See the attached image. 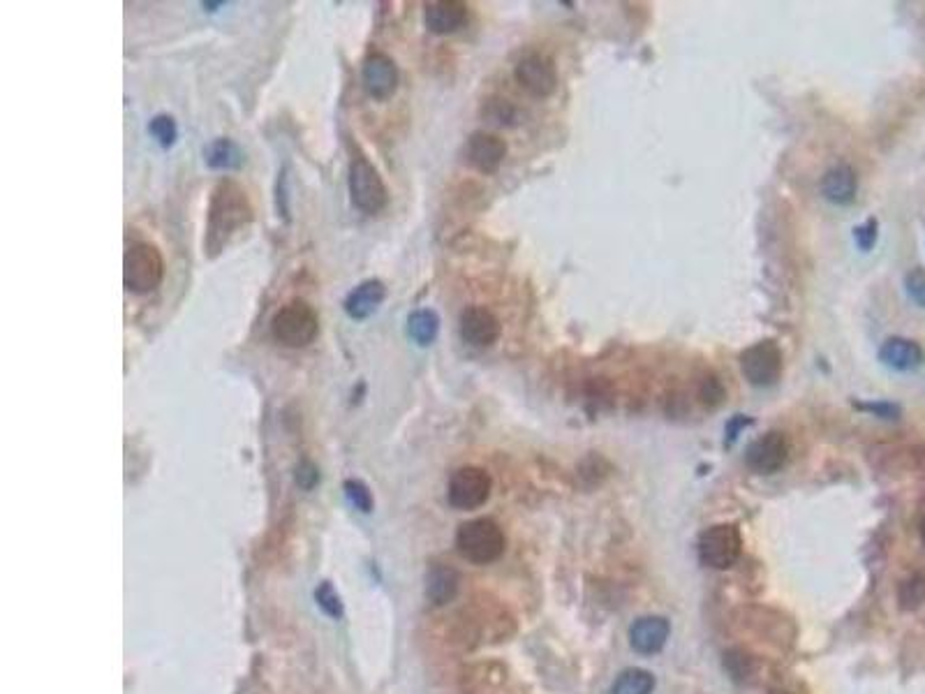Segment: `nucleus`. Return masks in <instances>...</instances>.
Instances as JSON below:
<instances>
[{"mask_svg": "<svg viewBox=\"0 0 925 694\" xmlns=\"http://www.w3.org/2000/svg\"><path fill=\"white\" fill-rule=\"evenodd\" d=\"M463 158L472 169H477V172L493 174L498 172L500 165L507 158V144L505 139L493 135V132H472L468 142H465Z\"/></svg>", "mask_w": 925, "mask_h": 694, "instance_id": "12", "label": "nucleus"}, {"mask_svg": "<svg viewBox=\"0 0 925 694\" xmlns=\"http://www.w3.org/2000/svg\"><path fill=\"white\" fill-rule=\"evenodd\" d=\"M317 331H320V320H317L315 308L303 299L287 301L271 320V336L290 350L308 347L315 341Z\"/></svg>", "mask_w": 925, "mask_h": 694, "instance_id": "2", "label": "nucleus"}, {"mask_svg": "<svg viewBox=\"0 0 925 694\" xmlns=\"http://www.w3.org/2000/svg\"><path fill=\"white\" fill-rule=\"evenodd\" d=\"M500 320L484 306H470L461 313V338L472 347L486 350L500 338Z\"/></svg>", "mask_w": 925, "mask_h": 694, "instance_id": "13", "label": "nucleus"}, {"mask_svg": "<svg viewBox=\"0 0 925 694\" xmlns=\"http://www.w3.org/2000/svg\"><path fill=\"white\" fill-rule=\"evenodd\" d=\"M898 604L902 611H914L925 604V572H914L898 588Z\"/></svg>", "mask_w": 925, "mask_h": 694, "instance_id": "23", "label": "nucleus"}, {"mask_svg": "<svg viewBox=\"0 0 925 694\" xmlns=\"http://www.w3.org/2000/svg\"><path fill=\"white\" fill-rule=\"evenodd\" d=\"M486 116L491 118V123L505 125L514 121V109L507 100H491L486 105Z\"/></svg>", "mask_w": 925, "mask_h": 694, "instance_id": "30", "label": "nucleus"}, {"mask_svg": "<svg viewBox=\"0 0 925 694\" xmlns=\"http://www.w3.org/2000/svg\"><path fill=\"white\" fill-rule=\"evenodd\" d=\"M879 361H882L886 368H891V371L912 373L916 368L923 366L925 352L919 343L912 341V338L893 336L879 347Z\"/></svg>", "mask_w": 925, "mask_h": 694, "instance_id": "16", "label": "nucleus"}, {"mask_svg": "<svg viewBox=\"0 0 925 694\" xmlns=\"http://www.w3.org/2000/svg\"><path fill=\"white\" fill-rule=\"evenodd\" d=\"M740 373L752 387H771L782 375V350L775 341H759L740 352Z\"/></svg>", "mask_w": 925, "mask_h": 694, "instance_id": "8", "label": "nucleus"}, {"mask_svg": "<svg viewBox=\"0 0 925 694\" xmlns=\"http://www.w3.org/2000/svg\"><path fill=\"white\" fill-rule=\"evenodd\" d=\"M750 424H752V419H747L743 415H736L734 419H731V422L727 424V428H724V433H727V438H724V445H727V447L734 445L740 431H743V428L750 426Z\"/></svg>", "mask_w": 925, "mask_h": 694, "instance_id": "33", "label": "nucleus"}, {"mask_svg": "<svg viewBox=\"0 0 925 694\" xmlns=\"http://www.w3.org/2000/svg\"><path fill=\"white\" fill-rule=\"evenodd\" d=\"M789 459V440L784 433L771 431L764 433L747 447L745 463L747 468L759 472V475H773Z\"/></svg>", "mask_w": 925, "mask_h": 694, "instance_id": "11", "label": "nucleus"}, {"mask_svg": "<svg viewBox=\"0 0 925 694\" xmlns=\"http://www.w3.org/2000/svg\"><path fill=\"white\" fill-rule=\"evenodd\" d=\"M921 540L925 542V519H923V523H921Z\"/></svg>", "mask_w": 925, "mask_h": 694, "instance_id": "35", "label": "nucleus"}, {"mask_svg": "<svg viewBox=\"0 0 925 694\" xmlns=\"http://www.w3.org/2000/svg\"><path fill=\"white\" fill-rule=\"evenodd\" d=\"M491 491H493V479L484 468H477V465H463V468H458L449 479L447 498H449V505L454 509H461V512H472V509H479L481 505H486V500L491 498Z\"/></svg>", "mask_w": 925, "mask_h": 694, "instance_id": "7", "label": "nucleus"}, {"mask_svg": "<svg viewBox=\"0 0 925 694\" xmlns=\"http://www.w3.org/2000/svg\"><path fill=\"white\" fill-rule=\"evenodd\" d=\"M724 669H727V674L734 678L736 683H745L750 681L754 671H757V662H754V657L743 651V648H731V651L724 653Z\"/></svg>", "mask_w": 925, "mask_h": 694, "instance_id": "24", "label": "nucleus"}, {"mask_svg": "<svg viewBox=\"0 0 925 694\" xmlns=\"http://www.w3.org/2000/svg\"><path fill=\"white\" fill-rule=\"evenodd\" d=\"M345 496L352 502L354 507L361 509V512H373V496H370L368 486L364 482H357V479H347L345 482Z\"/></svg>", "mask_w": 925, "mask_h": 694, "instance_id": "26", "label": "nucleus"}, {"mask_svg": "<svg viewBox=\"0 0 925 694\" xmlns=\"http://www.w3.org/2000/svg\"><path fill=\"white\" fill-rule=\"evenodd\" d=\"M315 600L324 611H327L331 618L343 616V602H340V597H338L336 590H333L331 583H322V586L317 588Z\"/></svg>", "mask_w": 925, "mask_h": 694, "instance_id": "27", "label": "nucleus"}, {"mask_svg": "<svg viewBox=\"0 0 925 694\" xmlns=\"http://www.w3.org/2000/svg\"><path fill=\"white\" fill-rule=\"evenodd\" d=\"M458 553L472 565H491L505 553V533L493 519H472L456 533Z\"/></svg>", "mask_w": 925, "mask_h": 694, "instance_id": "3", "label": "nucleus"}, {"mask_svg": "<svg viewBox=\"0 0 925 694\" xmlns=\"http://www.w3.org/2000/svg\"><path fill=\"white\" fill-rule=\"evenodd\" d=\"M514 77L532 98H549L558 86V70L553 58L544 51H525L514 65Z\"/></svg>", "mask_w": 925, "mask_h": 694, "instance_id": "9", "label": "nucleus"}, {"mask_svg": "<svg viewBox=\"0 0 925 694\" xmlns=\"http://www.w3.org/2000/svg\"><path fill=\"white\" fill-rule=\"evenodd\" d=\"M879 225H877V220L875 218H868L865 220L863 225H858L856 230H854V241H856V246L865 250V253H868V250H872V246H875L877 243V236H879Z\"/></svg>", "mask_w": 925, "mask_h": 694, "instance_id": "29", "label": "nucleus"}, {"mask_svg": "<svg viewBox=\"0 0 925 694\" xmlns=\"http://www.w3.org/2000/svg\"><path fill=\"white\" fill-rule=\"evenodd\" d=\"M165 278V260L153 243L135 241L125 250L123 283L132 294H151Z\"/></svg>", "mask_w": 925, "mask_h": 694, "instance_id": "4", "label": "nucleus"}, {"mask_svg": "<svg viewBox=\"0 0 925 694\" xmlns=\"http://www.w3.org/2000/svg\"><path fill=\"white\" fill-rule=\"evenodd\" d=\"M819 190H821V197L835 206L851 204L858 193V176L854 172V167L847 165V162H840V165L831 167L824 176H821Z\"/></svg>", "mask_w": 925, "mask_h": 694, "instance_id": "17", "label": "nucleus"}, {"mask_svg": "<svg viewBox=\"0 0 925 694\" xmlns=\"http://www.w3.org/2000/svg\"><path fill=\"white\" fill-rule=\"evenodd\" d=\"M296 482H299L303 489H313V486L317 484V468L313 463H308V461H303L299 465V470H296Z\"/></svg>", "mask_w": 925, "mask_h": 694, "instance_id": "34", "label": "nucleus"}, {"mask_svg": "<svg viewBox=\"0 0 925 694\" xmlns=\"http://www.w3.org/2000/svg\"><path fill=\"white\" fill-rule=\"evenodd\" d=\"M458 572L447 565H433L426 574V597L435 607H444L458 593Z\"/></svg>", "mask_w": 925, "mask_h": 694, "instance_id": "19", "label": "nucleus"}, {"mask_svg": "<svg viewBox=\"0 0 925 694\" xmlns=\"http://www.w3.org/2000/svg\"><path fill=\"white\" fill-rule=\"evenodd\" d=\"M701 401L710 405V408H715V405H720L722 403V398H724V387H722V382L717 380V378H706L701 382Z\"/></svg>", "mask_w": 925, "mask_h": 694, "instance_id": "31", "label": "nucleus"}, {"mask_svg": "<svg viewBox=\"0 0 925 694\" xmlns=\"http://www.w3.org/2000/svg\"><path fill=\"white\" fill-rule=\"evenodd\" d=\"M361 81L370 98L375 100H389L396 93L398 81H401V72L391 56L384 51H370L361 65Z\"/></svg>", "mask_w": 925, "mask_h": 694, "instance_id": "10", "label": "nucleus"}, {"mask_svg": "<svg viewBox=\"0 0 925 694\" xmlns=\"http://www.w3.org/2000/svg\"><path fill=\"white\" fill-rule=\"evenodd\" d=\"M470 19L468 5L461 0H435L424 5V24L435 35H451L465 28Z\"/></svg>", "mask_w": 925, "mask_h": 694, "instance_id": "15", "label": "nucleus"}, {"mask_svg": "<svg viewBox=\"0 0 925 694\" xmlns=\"http://www.w3.org/2000/svg\"><path fill=\"white\" fill-rule=\"evenodd\" d=\"M253 223V204L239 183L232 179L218 181L213 188L209 202V218H206V253L209 257L220 255L227 243L236 234Z\"/></svg>", "mask_w": 925, "mask_h": 694, "instance_id": "1", "label": "nucleus"}, {"mask_svg": "<svg viewBox=\"0 0 925 694\" xmlns=\"http://www.w3.org/2000/svg\"><path fill=\"white\" fill-rule=\"evenodd\" d=\"M347 188L350 197L359 211L375 216L389 202L387 186H384L380 172L364 153H354L350 160V176H347Z\"/></svg>", "mask_w": 925, "mask_h": 694, "instance_id": "5", "label": "nucleus"}, {"mask_svg": "<svg viewBox=\"0 0 925 694\" xmlns=\"http://www.w3.org/2000/svg\"><path fill=\"white\" fill-rule=\"evenodd\" d=\"M438 331H440V317L431 308L414 310V313L407 317V336H410L412 341L421 347L433 345L435 338H438Z\"/></svg>", "mask_w": 925, "mask_h": 694, "instance_id": "20", "label": "nucleus"}, {"mask_svg": "<svg viewBox=\"0 0 925 694\" xmlns=\"http://www.w3.org/2000/svg\"><path fill=\"white\" fill-rule=\"evenodd\" d=\"M148 130H151V135L158 139V144L162 146V149H169V146H174L176 142V137H179V128H176V121L169 114H158L151 121V125H148Z\"/></svg>", "mask_w": 925, "mask_h": 694, "instance_id": "25", "label": "nucleus"}, {"mask_svg": "<svg viewBox=\"0 0 925 694\" xmlns=\"http://www.w3.org/2000/svg\"><path fill=\"white\" fill-rule=\"evenodd\" d=\"M856 408L865 410V412H872V415L882 417V419H898L900 417V408H898V405H893V403H856Z\"/></svg>", "mask_w": 925, "mask_h": 694, "instance_id": "32", "label": "nucleus"}, {"mask_svg": "<svg viewBox=\"0 0 925 694\" xmlns=\"http://www.w3.org/2000/svg\"><path fill=\"white\" fill-rule=\"evenodd\" d=\"M384 297H387V287H384L382 280H364V283L347 294L345 313L354 317V320H366L382 306Z\"/></svg>", "mask_w": 925, "mask_h": 694, "instance_id": "18", "label": "nucleus"}, {"mask_svg": "<svg viewBox=\"0 0 925 694\" xmlns=\"http://www.w3.org/2000/svg\"><path fill=\"white\" fill-rule=\"evenodd\" d=\"M905 290L907 297L914 301L916 306L925 308V269L916 267L905 276Z\"/></svg>", "mask_w": 925, "mask_h": 694, "instance_id": "28", "label": "nucleus"}, {"mask_svg": "<svg viewBox=\"0 0 925 694\" xmlns=\"http://www.w3.org/2000/svg\"><path fill=\"white\" fill-rule=\"evenodd\" d=\"M671 625L664 616H641L629 627V646L639 655H657L666 646Z\"/></svg>", "mask_w": 925, "mask_h": 694, "instance_id": "14", "label": "nucleus"}, {"mask_svg": "<svg viewBox=\"0 0 925 694\" xmlns=\"http://www.w3.org/2000/svg\"><path fill=\"white\" fill-rule=\"evenodd\" d=\"M743 553V537L734 523H717L699 537V558L713 570H729Z\"/></svg>", "mask_w": 925, "mask_h": 694, "instance_id": "6", "label": "nucleus"}, {"mask_svg": "<svg viewBox=\"0 0 925 694\" xmlns=\"http://www.w3.org/2000/svg\"><path fill=\"white\" fill-rule=\"evenodd\" d=\"M655 676L646 669H625L611 685V694H653Z\"/></svg>", "mask_w": 925, "mask_h": 694, "instance_id": "22", "label": "nucleus"}, {"mask_svg": "<svg viewBox=\"0 0 925 694\" xmlns=\"http://www.w3.org/2000/svg\"><path fill=\"white\" fill-rule=\"evenodd\" d=\"M206 165L211 169H218V172L239 169L243 165V151L232 139H216V142L206 149Z\"/></svg>", "mask_w": 925, "mask_h": 694, "instance_id": "21", "label": "nucleus"}, {"mask_svg": "<svg viewBox=\"0 0 925 694\" xmlns=\"http://www.w3.org/2000/svg\"><path fill=\"white\" fill-rule=\"evenodd\" d=\"M780 694H787V692H780Z\"/></svg>", "mask_w": 925, "mask_h": 694, "instance_id": "36", "label": "nucleus"}]
</instances>
